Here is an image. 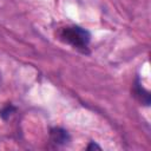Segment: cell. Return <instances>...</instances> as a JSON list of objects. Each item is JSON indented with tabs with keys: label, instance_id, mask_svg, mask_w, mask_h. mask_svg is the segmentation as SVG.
Listing matches in <instances>:
<instances>
[{
	"label": "cell",
	"instance_id": "obj_4",
	"mask_svg": "<svg viewBox=\"0 0 151 151\" xmlns=\"http://www.w3.org/2000/svg\"><path fill=\"white\" fill-rule=\"evenodd\" d=\"M14 111V107L12 106V105H7L6 107H4L2 110H1V112H0V114H1V117L4 118V119H6L12 112Z\"/></svg>",
	"mask_w": 151,
	"mask_h": 151
},
{
	"label": "cell",
	"instance_id": "obj_5",
	"mask_svg": "<svg viewBox=\"0 0 151 151\" xmlns=\"http://www.w3.org/2000/svg\"><path fill=\"white\" fill-rule=\"evenodd\" d=\"M92 149H98V150H100V146H98L96 143L91 142V143H90V145L87 146V150H92Z\"/></svg>",
	"mask_w": 151,
	"mask_h": 151
},
{
	"label": "cell",
	"instance_id": "obj_2",
	"mask_svg": "<svg viewBox=\"0 0 151 151\" xmlns=\"http://www.w3.org/2000/svg\"><path fill=\"white\" fill-rule=\"evenodd\" d=\"M50 137L51 140L57 145H66L71 139L68 132L61 127H53L50 131Z\"/></svg>",
	"mask_w": 151,
	"mask_h": 151
},
{
	"label": "cell",
	"instance_id": "obj_1",
	"mask_svg": "<svg viewBox=\"0 0 151 151\" xmlns=\"http://www.w3.org/2000/svg\"><path fill=\"white\" fill-rule=\"evenodd\" d=\"M60 38L63 41L70 44L72 47L85 52L87 50L91 34L85 28H81L79 26H68L64 27L60 32Z\"/></svg>",
	"mask_w": 151,
	"mask_h": 151
},
{
	"label": "cell",
	"instance_id": "obj_3",
	"mask_svg": "<svg viewBox=\"0 0 151 151\" xmlns=\"http://www.w3.org/2000/svg\"><path fill=\"white\" fill-rule=\"evenodd\" d=\"M133 93L136 96V98L144 105H149L150 104V93L139 84V81L137 80L134 83V86H133Z\"/></svg>",
	"mask_w": 151,
	"mask_h": 151
}]
</instances>
